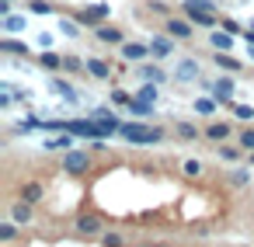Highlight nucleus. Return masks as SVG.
<instances>
[{"label": "nucleus", "mask_w": 254, "mask_h": 247, "mask_svg": "<svg viewBox=\"0 0 254 247\" xmlns=\"http://www.w3.org/2000/svg\"><path fill=\"white\" fill-rule=\"evenodd\" d=\"M233 115H237L240 122H251V119H254V108H251V105H233Z\"/></svg>", "instance_id": "obj_31"}, {"label": "nucleus", "mask_w": 254, "mask_h": 247, "mask_svg": "<svg viewBox=\"0 0 254 247\" xmlns=\"http://www.w3.org/2000/svg\"><path fill=\"white\" fill-rule=\"evenodd\" d=\"M53 91H60V94H63L66 101H77V94L70 91V84H66V80H53Z\"/></svg>", "instance_id": "obj_28"}, {"label": "nucleus", "mask_w": 254, "mask_h": 247, "mask_svg": "<svg viewBox=\"0 0 254 247\" xmlns=\"http://www.w3.org/2000/svg\"><path fill=\"white\" fill-rule=\"evenodd\" d=\"M11 219H14L18 226H28V223H32V202H25V198L14 202V205H11Z\"/></svg>", "instance_id": "obj_9"}, {"label": "nucleus", "mask_w": 254, "mask_h": 247, "mask_svg": "<svg viewBox=\"0 0 254 247\" xmlns=\"http://www.w3.org/2000/svg\"><path fill=\"white\" fill-rule=\"evenodd\" d=\"M84 66H87V63H80L77 56H63V70H66V73H77V70H84Z\"/></svg>", "instance_id": "obj_27"}, {"label": "nucleus", "mask_w": 254, "mask_h": 247, "mask_svg": "<svg viewBox=\"0 0 254 247\" xmlns=\"http://www.w3.org/2000/svg\"><path fill=\"white\" fill-rule=\"evenodd\" d=\"M77 230H80L84 237H94V233L101 230V223H98L94 216H80V219H77Z\"/></svg>", "instance_id": "obj_15"}, {"label": "nucleus", "mask_w": 254, "mask_h": 247, "mask_svg": "<svg viewBox=\"0 0 254 247\" xmlns=\"http://www.w3.org/2000/svg\"><path fill=\"white\" fill-rule=\"evenodd\" d=\"M251 160H254V157H251Z\"/></svg>", "instance_id": "obj_44"}, {"label": "nucleus", "mask_w": 254, "mask_h": 247, "mask_svg": "<svg viewBox=\"0 0 254 247\" xmlns=\"http://www.w3.org/2000/svg\"><path fill=\"white\" fill-rule=\"evenodd\" d=\"M39 63H42L46 70H63V56H60V53H42Z\"/></svg>", "instance_id": "obj_19"}, {"label": "nucleus", "mask_w": 254, "mask_h": 247, "mask_svg": "<svg viewBox=\"0 0 254 247\" xmlns=\"http://www.w3.org/2000/svg\"><path fill=\"white\" fill-rule=\"evenodd\" d=\"M251 63H254V49H251Z\"/></svg>", "instance_id": "obj_43"}, {"label": "nucleus", "mask_w": 254, "mask_h": 247, "mask_svg": "<svg viewBox=\"0 0 254 247\" xmlns=\"http://www.w3.org/2000/svg\"><path fill=\"white\" fill-rule=\"evenodd\" d=\"M185 4H191V7H202V11H212V14H216V4H212V0H185Z\"/></svg>", "instance_id": "obj_35"}, {"label": "nucleus", "mask_w": 254, "mask_h": 247, "mask_svg": "<svg viewBox=\"0 0 254 247\" xmlns=\"http://www.w3.org/2000/svg\"><path fill=\"white\" fill-rule=\"evenodd\" d=\"M94 119H98V122H101V129H105V132H108V136H112V132H119V129H122V122H119V119H115V115H112V112H105V108H101V112H94Z\"/></svg>", "instance_id": "obj_11"}, {"label": "nucleus", "mask_w": 254, "mask_h": 247, "mask_svg": "<svg viewBox=\"0 0 254 247\" xmlns=\"http://www.w3.org/2000/svg\"><path fill=\"white\" fill-rule=\"evenodd\" d=\"M212 108H216V98H198V101H195V112H198V115H209Z\"/></svg>", "instance_id": "obj_29"}, {"label": "nucleus", "mask_w": 254, "mask_h": 247, "mask_svg": "<svg viewBox=\"0 0 254 247\" xmlns=\"http://www.w3.org/2000/svg\"><path fill=\"white\" fill-rule=\"evenodd\" d=\"M139 77H143V80H150V84H160L167 73H164V70H157V66H139Z\"/></svg>", "instance_id": "obj_20"}, {"label": "nucleus", "mask_w": 254, "mask_h": 247, "mask_svg": "<svg viewBox=\"0 0 254 247\" xmlns=\"http://www.w3.org/2000/svg\"><path fill=\"white\" fill-rule=\"evenodd\" d=\"M139 98L153 105V101H157V87H150V84H146V87H139Z\"/></svg>", "instance_id": "obj_36"}, {"label": "nucleus", "mask_w": 254, "mask_h": 247, "mask_svg": "<svg viewBox=\"0 0 254 247\" xmlns=\"http://www.w3.org/2000/svg\"><path fill=\"white\" fill-rule=\"evenodd\" d=\"M108 14H112V7H108V4H94V7H87V11H80V18H77V21H80L84 28H91V25H101Z\"/></svg>", "instance_id": "obj_4"}, {"label": "nucleus", "mask_w": 254, "mask_h": 247, "mask_svg": "<svg viewBox=\"0 0 254 247\" xmlns=\"http://www.w3.org/2000/svg\"><path fill=\"white\" fill-rule=\"evenodd\" d=\"M14 237H18V223H14V219L0 226V240H4V244H7V240H14Z\"/></svg>", "instance_id": "obj_24"}, {"label": "nucleus", "mask_w": 254, "mask_h": 247, "mask_svg": "<svg viewBox=\"0 0 254 247\" xmlns=\"http://www.w3.org/2000/svg\"><path fill=\"white\" fill-rule=\"evenodd\" d=\"M32 14H53V4H46V0H35V4H32Z\"/></svg>", "instance_id": "obj_34"}, {"label": "nucleus", "mask_w": 254, "mask_h": 247, "mask_svg": "<svg viewBox=\"0 0 254 247\" xmlns=\"http://www.w3.org/2000/svg\"><path fill=\"white\" fill-rule=\"evenodd\" d=\"M153 49L150 46H143V42H122V56L126 60H132V63H139V60H146Z\"/></svg>", "instance_id": "obj_7"}, {"label": "nucleus", "mask_w": 254, "mask_h": 247, "mask_svg": "<svg viewBox=\"0 0 254 247\" xmlns=\"http://www.w3.org/2000/svg\"><path fill=\"white\" fill-rule=\"evenodd\" d=\"M219 157H223V160H237V150H233V146H219Z\"/></svg>", "instance_id": "obj_39"}, {"label": "nucleus", "mask_w": 254, "mask_h": 247, "mask_svg": "<svg viewBox=\"0 0 254 247\" xmlns=\"http://www.w3.org/2000/svg\"><path fill=\"white\" fill-rule=\"evenodd\" d=\"M84 63H87V73H91V77H98V80H105V77L112 73V66H108L105 60H94V56H91V60H84Z\"/></svg>", "instance_id": "obj_12"}, {"label": "nucleus", "mask_w": 254, "mask_h": 247, "mask_svg": "<svg viewBox=\"0 0 254 247\" xmlns=\"http://www.w3.org/2000/svg\"><path fill=\"white\" fill-rule=\"evenodd\" d=\"M70 143H73V139L60 132V136H49V139H46V150H70Z\"/></svg>", "instance_id": "obj_21"}, {"label": "nucleus", "mask_w": 254, "mask_h": 247, "mask_svg": "<svg viewBox=\"0 0 254 247\" xmlns=\"http://www.w3.org/2000/svg\"><path fill=\"white\" fill-rule=\"evenodd\" d=\"M60 32L70 35V39H77L80 35V21H60Z\"/></svg>", "instance_id": "obj_26"}, {"label": "nucleus", "mask_w": 254, "mask_h": 247, "mask_svg": "<svg viewBox=\"0 0 254 247\" xmlns=\"http://www.w3.org/2000/svg\"><path fill=\"white\" fill-rule=\"evenodd\" d=\"M223 32H230V35H233V32H240V25H237V21H230V18H226V21H223Z\"/></svg>", "instance_id": "obj_40"}, {"label": "nucleus", "mask_w": 254, "mask_h": 247, "mask_svg": "<svg viewBox=\"0 0 254 247\" xmlns=\"http://www.w3.org/2000/svg\"><path fill=\"white\" fill-rule=\"evenodd\" d=\"M94 35H98V42H108V46H122V42H126V35H122L115 25H98Z\"/></svg>", "instance_id": "obj_6"}, {"label": "nucleus", "mask_w": 254, "mask_h": 247, "mask_svg": "<svg viewBox=\"0 0 254 247\" xmlns=\"http://www.w3.org/2000/svg\"><path fill=\"white\" fill-rule=\"evenodd\" d=\"M164 32H167L171 39H191L195 25H191L188 18H167V21H164Z\"/></svg>", "instance_id": "obj_3"}, {"label": "nucleus", "mask_w": 254, "mask_h": 247, "mask_svg": "<svg viewBox=\"0 0 254 247\" xmlns=\"http://www.w3.org/2000/svg\"><path fill=\"white\" fill-rule=\"evenodd\" d=\"M240 146L254 153V129H244V132H240Z\"/></svg>", "instance_id": "obj_32"}, {"label": "nucleus", "mask_w": 254, "mask_h": 247, "mask_svg": "<svg viewBox=\"0 0 254 247\" xmlns=\"http://www.w3.org/2000/svg\"><path fill=\"white\" fill-rule=\"evenodd\" d=\"M216 66H219V70H230V73H237V70H240V60H233L230 53H223V49H219V53H216Z\"/></svg>", "instance_id": "obj_13"}, {"label": "nucleus", "mask_w": 254, "mask_h": 247, "mask_svg": "<svg viewBox=\"0 0 254 247\" xmlns=\"http://www.w3.org/2000/svg\"><path fill=\"white\" fill-rule=\"evenodd\" d=\"M205 136H209L212 143H223V139L230 136V125H226V122H212V125L205 129Z\"/></svg>", "instance_id": "obj_14"}, {"label": "nucleus", "mask_w": 254, "mask_h": 247, "mask_svg": "<svg viewBox=\"0 0 254 247\" xmlns=\"http://www.w3.org/2000/svg\"><path fill=\"white\" fill-rule=\"evenodd\" d=\"M185 174H188V178H198V174H202V164H198V160H185Z\"/></svg>", "instance_id": "obj_33"}, {"label": "nucleus", "mask_w": 254, "mask_h": 247, "mask_svg": "<svg viewBox=\"0 0 254 247\" xmlns=\"http://www.w3.org/2000/svg\"><path fill=\"white\" fill-rule=\"evenodd\" d=\"M212 98L223 101V105H233V80H226V77L216 80V84H212Z\"/></svg>", "instance_id": "obj_8"}, {"label": "nucleus", "mask_w": 254, "mask_h": 247, "mask_svg": "<svg viewBox=\"0 0 254 247\" xmlns=\"http://www.w3.org/2000/svg\"><path fill=\"white\" fill-rule=\"evenodd\" d=\"M21 198H25V202H32V205H35V202H39V198H42V185H39V181H28V185H25V188H21Z\"/></svg>", "instance_id": "obj_17"}, {"label": "nucleus", "mask_w": 254, "mask_h": 247, "mask_svg": "<svg viewBox=\"0 0 254 247\" xmlns=\"http://www.w3.org/2000/svg\"><path fill=\"white\" fill-rule=\"evenodd\" d=\"M119 136H122L126 143H136V146H153V143L164 139V129H157V125H143V122H126V125L119 129Z\"/></svg>", "instance_id": "obj_1"}, {"label": "nucleus", "mask_w": 254, "mask_h": 247, "mask_svg": "<svg viewBox=\"0 0 254 247\" xmlns=\"http://www.w3.org/2000/svg\"><path fill=\"white\" fill-rule=\"evenodd\" d=\"M87 167H91V157L84 150H66V157H63V171L66 174H84Z\"/></svg>", "instance_id": "obj_2"}, {"label": "nucleus", "mask_w": 254, "mask_h": 247, "mask_svg": "<svg viewBox=\"0 0 254 247\" xmlns=\"http://www.w3.org/2000/svg\"><path fill=\"white\" fill-rule=\"evenodd\" d=\"M191 77H198V63H195V60L178 63V80H191Z\"/></svg>", "instance_id": "obj_16"}, {"label": "nucleus", "mask_w": 254, "mask_h": 247, "mask_svg": "<svg viewBox=\"0 0 254 247\" xmlns=\"http://www.w3.org/2000/svg\"><path fill=\"white\" fill-rule=\"evenodd\" d=\"M112 101H115V105H126V108H129V101H132V98H129L126 91H112Z\"/></svg>", "instance_id": "obj_37"}, {"label": "nucleus", "mask_w": 254, "mask_h": 247, "mask_svg": "<svg viewBox=\"0 0 254 247\" xmlns=\"http://www.w3.org/2000/svg\"><path fill=\"white\" fill-rule=\"evenodd\" d=\"M150 49H153V56H160V60H167V56L174 53V39H171V35H157V39L150 42Z\"/></svg>", "instance_id": "obj_10"}, {"label": "nucleus", "mask_w": 254, "mask_h": 247, "mask_svg": "<svg viewBox=\"0 0 254 247\" xmlns=\"http://www.w3.org/2000/svg\"><path fill=\"white\" fill-rule=\"evenodd\" d=\"M129 115H139V119H143V115H150V101L132 98V101H129Z\"/></svg>", "instance_id": "obj_22"}, {"label": "nucleus", "mask_w": 254, "mask_h": 247, "mask_svg": "<svg viewBox=\"0 0 254 247\" xmlns=\"http://www.w3.org/2000/svg\"><path fill=\"white\" fill-rule=\"evenodd\" d=\"M11 7H14V0H0V11L4 14H11Z\"/></svg>", "instance_id": "obj_41"}, {"label": "nucleus", "mask_w": 254, "mask_h": 247, "mask_svg": "<svg viewBox=\"0 0 254 247\" xmlns=\"http://www.w3.org/2000/svg\"><path fill=\"white\" fill-rule=\"evenodd\" d=\"M0 53H14V56H28V46L14 42V39H0Z\"/></svg>", "instance_id": "obj_18"}, {"label": "nucleus", "mask_w": 254, "mask_h": 247, "mask_svg": "<svg viewBox=\"0 0 254 247\" xmlns=\"http://www.w3.org/2000/svg\"><path fill=\"white\" fill-rule=\"evenodd\" d=\"M101 240H105V247H122V237L119 233H105Z\"/></svg>", "instance_id": "obj_38"}, {"label": "nucleus", "mask_w": 254, "mask_h": 247, "mask_svg": "<svg viewBox=\"0 0 254 247\" xmlns=\"http://www.w3.org/2000/svg\"><path fill=\"white\" fill-rule=\"evenodd\" d=\"M212 46H216V49H223V53H230V46H233L230 32H216V35H212Z\"/></svg>", "instance_id": "obj_23"}, {"label": "nucleus", "mask_w": 254, "mask_h": 247, "mask_svg": "<svg viewBox=\"0 0 254 247\" xmlns=\"http://www.w3.org/2000/svg\"><path fill=\"white\" fill-rule=\"evenodd\" d=\"M247 46H254V32H247Z\"/></svg>", "instance_id": "obj_42"}, {"label": "nucleus", "mask_w": 254, "mask_h": 247, "mask_svg": "<svg viewBox=\"0 0 254 247\" xmlns=\"http://www.w3.org/2000/svg\"><path fill=\"white\" fill-rule=\"evenodd\" d=\"M178 136H181V139H195V136H198V129H195L191 122H178Z\"/></svg>", "instance_id": "obj_30"}, {"label": "nucleus", "mask_w": 254, "mask_h": 247, "mask_svg": "<svg viewBox=\"0 0 254 247\" xmlns=\"http://www.w3.org/2000/svg\"><path fill=\"white\" fill-rule=\"evenodd\" d=\"M21 28H25V18H14V14L4 18V32H21Z\"/></svg>", "instance_id": "obj_25"}, {"label": "nucleus", "mask_w": 254, "mask_h": 247, "mask_svg": "<svg viewBox=\"0 0 254 247\" xmlns=\"http://www.w3.org/2000/svg\"><path fill=\"white\" fill-rule=\"evenodd\" d=\"M181 7H185V18L191 25H198V28H212L216 25V14L212 11H202V7H191V4H181Z\"/></svg>", "instance_id": "obj_5"}]
</instances>
